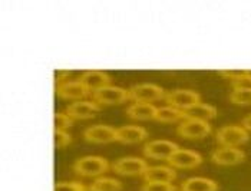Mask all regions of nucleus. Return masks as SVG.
<instances>
[{"instance_id": "1", "label": "nucleus", "mask_w": 251, "mask_h": 191, "mask_svg": "<svg viewBox=\"0 0 251 191\" xmlns=\"http://www.w3.org/2000/svg\"><path fill=\"white\" fill-rule=\"evenodd\" d=\"M249 138H250L249 131L240 125H226L215 133L217 142L221 147H230V148H237L238 145L246 144Z\"/></svg>"}, {"instance_id": "6", "label": "nucleus", "mask_w": 251, "mask_h": 191, "mask_svg": "<svg viewBox=\"0 0 251 191\" xmlns=\"http://www.w3.org/2000/svg\"><path fill=\"white\" fill-rule=\"evenodd\" d=\"M178 135L190 139H200L211 134V125L208 121H198V119H184L176 128Z\"/></svg>"}, {"instance_id": "7", "label": "nucleus", "mask_w": 251, "mask_h": 191, "mask_svg": "<svg viewBox=\"0 0 251 191\" xmlns=\"http://www.w3.org/2000/svg\"><path fill=\"white\" fill-rule=\"evenodd\" d=\"M129 99V91L119 86H105L92 94V101L100 105H116Z\"/></svg>"}, {"instance_id": "22", "label": "nucleus", "mask_w": 251, "mask_h": 191, "mask_svg": "<svg viewBox=\"0 0 251 191\" xmlns=\"http://www.w3.org/2000/svg\"><path fill=\"white\" fill-rule=\"evenodd\" d=\"M230 101L237 105H251V89H234L230 94Z\"/></svg>"}, {"instance_id": "27", "label": "nucleus", "mask_w": 251, "mask_h": 191, "mask_svg": "<svg viewBox=\"0 0 251 191\" xmlns=\"http://www.w3.org/2000/svg\"><path fill=\"white\" fill-rule=\"evenodd\" d=\"M72 142V135L68 134L66 131H56L55 130V145L56 148L66 147Z\"/></svg>"}, {"instance_id": "10", "label": "nucleus", "mask_w": 251, "mask_h": 191, "mask_svg": "<svg viewBox=\"0 0 251 191\" xmlns=\"http://www.w3.org/2000/svg\"><path fill=\"white\" fill-rule=\"evenodd\" d=\"M83 138L94 144H108L116 141V130L109 125H92L83 131Z\"/></svg>"}, {"instance_id": "23", "label": "nucleus", "mask_w": 251, "mask_h": 191, "mask_svg": "<svg viewBox=\"0 0 251 191\" xmlns=\"http://www.w3.org/2000/svg\"><path fill=\"white\" fill-rule=\"evenodd\" d=\"M55 191H88V187H85L80 181H69V183H58L55 186Z\"/></svg>"}, {"instance_id": "13", "label": "nucleus", "mask_w": 251, "mask_h": 191, "mask_svg": "<svg viewBox=\"0 0 251 191\" xmlns=\"http://www.w3.org/2000/svg\"><path fill=\"white\" fill-rule=\"evenodd\" d=\"M211 160L215 164H220V165H235L246 160V154L238 148L221 147L214 151Z\"/></svg>"}, {"instance_id": "11", "label": "nucleus", "mask_w": 251, "mask_h": 191, "mask_svg": "<svg viewBox=\"0 0 251 191\" xmlns=\"http://www.w3.org/2000/svg\"><path fill=\"white\" fill-rule=\"evenodd\" d=\"M99 109V104L95 101H76L66 108V115H69L72 119H88L94 118Z\"/></svg>"}, {"instance_id": "16", "label": "nucleus", "mask_w": 251, "mask_h": 191, "mask_svg": "<svg viewBox=\"0 0 251 191\" xmlns=\"http://www.w3.org/2000/svg\"><path fill=\"white\" fill-rule=\"evenodd\" d=\"M144 178L147 180V183H173L176 178V172L173 167L155 165L148 167L144 174Z\"/></svg>"}, {"instance_id": "8", "label": "nucleus", "mask_w": 251, "mask_h": 191, "mask_svg": "<svg viewBox=\"0 0 251 191\" xmlns=\"http://www.w3.org/2000/svg\"><path fill=\"white\" fill-rule=\"evenodd\" d=\"M179 147L171 142V141H165V139H156L147 142L144 147V155L147 158H154V160H170L171 155L178 151Z\"/></svg>"}, {"instance_id": "4", "label": "nucleus", "mask_w": 251, "mask_h": 191, "mask_svg": "<svg viewBox=\"0 0 251 191\" xmlns=\"http://www.w3.org/2000/svg\"><path fill=\"white\" fill-rule=\"evenodd\" d=\"M165 101L167 104H170V107H174L179 111H185L195 104H200L201 96L198 92L190 89H174L171 92H167Z\"/></svg>"}, {"instance_id": "24", "label": "nucleus", "mask_w": 251, "mask_h": 191, "mask_svg": "<svg viewBox=\"0 0 251 191\" xmlns=\"http://www.w3.org/2000/svg\"><path fill=\"white\" fill-rule=\"evenodd\" d=\"M234 89H251V74L243 72L238 78L231 81Z\"/></svg>"}, {"instance_id": "2", "label": "nucleus", "mask_w": 251, "mask_h": 191, "mask_svg": "<svg viewBox=\"0 0 251 191\" xmlns=\"http://www.w3.org/2000/svg\"><path fill=\"white\" fill-rule=\"evenodd\" d=\"M109 163L103 157H82L74 164V171L82 177H98L108 171Z\"/></svg>"}, {"instance_id": "12", "label": "nucleus", "mask_w": 251, "mask_h": 191, "mask_svg": "<svg viewBox=\"0 0 251 191\" xmlns=\"http://www.w3.org/2000/svg\"><path fill=\"white\" fill-rule=\"evenodd\" d=\"M79 81L83 83V86L91 92H97L99 89L105 88V86H109L111 85V78L108 74L105 72H100V71H88V72H83Z\"/></svg>"}, {"instance_id": "17", "label": "nucleus", "mask_w": 251, "mask_h": 191, "mask_svg": "<svg viewBox=\"0 0 251 191\" xmlns=\"http://www.w3.org/2000/svg\"><path fill=\"white\" fill-rule=\"evenodd\" d=\"M185 119H198V121H210L217 116V109L214 108L213 105L208 104H195L194 107L182 111Z\"/></svg>"}, {"instance_id": "19", "label": "nucleus", "mask_w": 251, "mask_h": 191, "mask_svg": "<svg viewBox=\"0 0 251 191\" xmlns=\"http://www.w3.org/2000/svg\"><path fill=\"white\" fill-rule=\"evenodd\" d=\"M181 191H218V184L204 177H193L181 184Z\"/></svg>"}, {"instance_id": "20", "label": "nucleus", "mask_w": 251, "mask_h": 191, "mask_svg": "<svg viewBox=\"0 0 251 191\" xmlns=\"http://www.w3.org/2000/svg\"><path fill=\"white\" fill-rule=\"evenodd\" d=\"M185 116L184 112L176 109L174 107H161L156 109V115H155V121L158 122H167V124H174V122H179L184 121Z\"/></svg>"}, {"instance_id": "25", "label": "nucleus", "mask_w": 251, "mask_h": 191, "mask_svg": "<svg viewBox=\"0 0 251 191\" xmlns=\"http://www.w3.org/2000/svg\"><path fill=\"white\" fill-rule=\"evenodd\" d=\"M72 127V118L66 114H58L55 115V130L56 131H66L68 128Z\"/></svg>"}, {"instance_id": "26", "label": "nucleus", "mask_w": 251, "mask_h": 191, "mask_svg": "<svg viewBox=\"0 0 251 191\" xmlns=\"http://www.w3.org/2000/svg\"><path fill=\"white\" fill-rule=\"evenodd\" d=\"M141 191H176V187L171 183H147Z\"/></svg>"}, {"instance_id": "14", "label": "nucleus", "mask_w": 251, "mask_h": 191, "mask_svg": "<svg viewBox=\"0 0 251 191\" xmlns=\"http://www.w3.org/2000/svg\"><path fill=\"white\" fill-rule=\"evenodd\" d=\"M148 138L145 128L138 125H125L116 130V141L122 144H138Z\"/></svg>"}, {"instance_id": "3", "label": "nucleus", "mask_w": 251, "mask_h": 191, "mask_svg": "<svg viewBox=\"0 0 251 191\" xmlns=\"http://www.w3.org/2000/svg\"><path fill=\"white\" fill-rule=\"evenodd\" d=\"M129 99L135 102H144V104H151L154 101L165 98V91L154 83H139L134 85L129 89Z\"/></svg>"}, {"instance_id": "15", "label": "nucleus", "mask_w": 251, "mask_h": 191, "mask_svg": "<svg viewBox=\"0 0 251 191\" xmlns=\"http://www.w3.org/2000/svg\"><path fill=\"white\" fill-rule=\"evenodd\" d=\"M56 94L63 99H82L88 96L91 92L83 86L80 81H69L65 83L56 85Z\"/></svg>"}, {"instance_id": "28", "label": "nucleus", "mask_w": 251, "mask_h": 191, "mask_svg": "<svg viewBox=\"0 0 251 191\" xmlns=\"http://www.w3.org/2000/svg\"><path fill=\"white\" fill-rule=\"evenodd\" d=\"M241 127H244L247 131H250L251 133V114L247 115V116L243 119V122H241Z\"/></svg>"}, {"instance_id": "9", "label": "nucleus", "mask_w": 251, "mask_h": 191, "mask_svg": "<svg viewBox=\"0 0 251 191\" xmlns=\"http://www.w3.org/2000/svg\"><path fill=\"white\" fill-rule=\"evenodd\" d=\"M170 167L173 168H182V170H188V168H195L202 163V157L195 151L191 150H184L179 148L178 151H175L171 158L168 160Z\"/></svg>"}, {"instance_id": "5", "label": "nucleus", "mask_w": 251, "mask_h": 191, "mask_svg": "<svg viewBox=\"0 0 251 191\" xmlns=\"http://www.w3.org/2000/svg\"><path fill=\"white\" fill-rule=\"evenodd\" d=\"M111 168L121 175H144L148 170V164L138 157H124L112 163Z\"/></svg>"}, {"instance_id": "21", "label": "nucleus", "mask_w": 251, "mask_h": 191, "mask_svg": "<svg viewBox=\"0 0 251 191\" xmlns=\"http://www.w3.org/2000/svg\"><path fill=\"white\" fill-rule=\"evenodd\" d=\"M121 189H122L121 181H118L115 178L102 177V178L95 180L88 187V191H121Z\"/></svg>"}, {"instance_id": "18", "label": "nucleus", "mask_w": 251, "mask_h": 191, "mask_svg": "<svg viewBox=\"0 0 251 191\" xmlns=\"http://www.w3.org/2000/svg\"><path fill=\"white\" fill-rule=\"evenodd\" d=\"M156 109L152 104H144V102H135L131 107L126 108V115L132 119L138 121H148V119H155Z\"/></svg>"}]
</instances>
